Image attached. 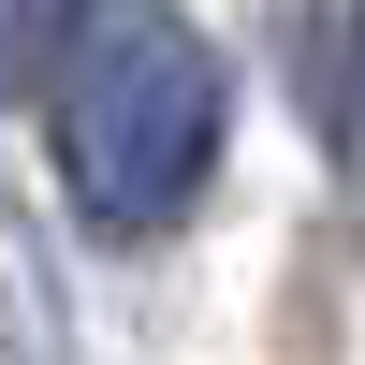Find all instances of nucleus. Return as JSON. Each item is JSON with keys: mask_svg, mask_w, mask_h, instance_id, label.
<instances>
[{"mask_svg": "<svg viewBox=\"0 0 365 365\" xmlns=\"http://www.w3.org/2000/svg\"><path fill=\"white\" fill-rule=\"evenodd\" d=\"M220 161V58L175 0H58V175L88 234H175Z\"/></svg>", "mask_w": 365, "mask_h": 365, "instance_id": "nucleus-1", "label": "nucleus"}, {"mask_svg": "<svg viewBox=\"0 0 365 365\" xmlns=\"http://www.w3.org/2000/svg\"><path fill=\"white\" fill-rule=\"evenodd\" d=\"M307 117L365 161V0H336V15H307Z\"/></svg>", "mask_w": 365, "mask_h": 365, "instance_id": "nucleus-2", "label": "nucleus"}]
</instances>
